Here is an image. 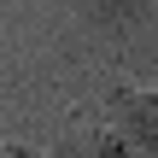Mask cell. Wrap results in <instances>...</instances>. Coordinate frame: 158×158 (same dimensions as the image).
<instances>
[{"instance_id": "6da1fadb", "label": "cell", "mask_w": 158, "mask_h": 158, "mask_svg": "<svg viewBox=\"0 0 158 158\" xmlns=\"http://www.w3.org/2000/svg\"><path fill=\"white\" fill-rule=\"evenodd\" d=\"M6 158H94L88 147H53V152H35V147H6Z\"/></svg>"}]
</instances>
